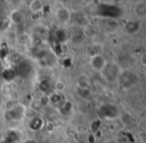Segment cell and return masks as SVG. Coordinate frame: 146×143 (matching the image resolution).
<instances>
[{
  "label": "cell",
  "mask_w": 146,
  "mask_h": 143,
  "mask_svg": "<svg viewBox=\"0 0 146 143\" xmlns=\"http://www.w3.org/2000/svg\"><path fill=\"white\" fill-rule=\"evenodd\" d=\"M90 64H91V67L95 71H101L102 72L103 69L105 68L107 62H106V60L104 59V57L102 56L101 54H97V55L92 56Z\"/></svg>",
  "instance_id": "2"
},
{
  "label": "cell",
  "mask_w": 146,
  "mask_h": 143,
  "mask_svg": "<svg viewBox=\"0 0 146 143\" xmlns=\"http://www.w3.org/2000/svg\"><path fill=\"white\" fill-rule=\"evenodd\" d=\"M43 3L41 1H38V0H35V1H31L30 2V5H29V8L30 10L32 11L33 13L37 14V13H40L41 11L43 10Z\"/></svg>",
  "instance_id": "4"
},
{
  "label": "cell",
  "mask_w": 146,
  "mask_h": 143,
  "mask_svg": "<svg viewBox=\"0 0 146 143\" xmlns=\"http://www.w3.org/2000/svg\"><path fill=\"white\" fill-rule=\"evenodd\" d=\"M10 20L13 21L14 23H19L22 21V15L18 10H14L10 14Z\"/></svg>",
  "instance_id": "8"
},
{
  "label": "cell",
  "mask_w": 146,
  "mask_h": 143,
  "mask_svg": "<svg viewBox=\"0 0 146 143\" xmlns=\"http://www.w3.org/2000/svg\"><path fill=\"white\" fill-rule=\"evenodd\" d=\"M126 30L128 33H134L137 30H139V23L136 21H130L126 24Z\"/></svg>",
  "instance_id": "6"
},
{
  "label": "cell",
  "mask_w": 146,
  "mask_h": 143,
  "mask_svg": "<svg viewBox=\"0 0 146 143\" xmlns=\"http://www.w3.org/2000/svg\"><path fill=\"white\" fill-rule=\"evenodd\" d=\"M77 85L81 90H87L90 87L89 79L86 75H81L79 78L77 79Z\"/></svg>",
  "instance_id": "3"
},
{
  "label": "cell",
  "mask_w": 146,
  "mask_h": 143,
  "mask_svg": "<svg viewBox=\"0 0 146 143\" xmlns=\"http://www.w3.org/2000/svg\"><path fill=\"white\" fill-rule=\"evenodd\" d=\"M54 87H55V90H56L57 92H62V91H64V89H65V83L63 82V81H57V82L55 83Z\"/></svg>",
  "instance_id": "9"
},
{
  "label": "cell",
  "mask_w": 146,
  "mask_h": 143,
  "mask_svg": "<svg viewBox=\"0 0 146 143\" xmlns=\"http://www.w3.org/2000/svg\"><path fill=\"white\" fill-rule=\"evenodd\" d=\"M5 107H6L7 110L11 111L12 109H14V103H13L12 100H8L6 102V105H5Z\"/></svg>",
  "instance_id": "10"
},
{
  "label": "cell",
  "mask_w": 146,
  "mask_h": 143,
  "mask_svg": "<svg viewBox=\"0 0 146 143\" xmlns=\"http://www.w3.org/2000/svg\"><path fill=\"white\" fill-rule=\"evenodd\" d=\"M55 18L59 23H62V24L68 23L71 19L70 10L66 7H59L55 11Z\"/></svg>",
  "instance_id": "1"
},
{
  "label": "cell",
  "mask_w": 146,
  "mask_h": 143,
  "mask_svg": "<svg viewBox=\"0 0 146 143\" xmlns=\"http://www.w3.org/2000/svg\"><path fill=\"white\" fill-rule=\"evenodd\" d=\"M134 12L138 17H144L146 15V5L144 3H138L134 7Z\"/></svg>",
  "instance_id": "5"
},
{
  "label": "cell",
  "mask_w": 146,
  "mask_h": 143,
  "mask_svg": "<svg viewBox=\"0 0 146 143\" xmlns=\"http://www.w3.org/2000/svg\"><path fill=\"white\" fill-rule=\"evenodd\" d=\"M76 24L78 25L79 27H81V28L85 29L87 28L88 26H89V22H88V19L86 18L85 16H79L77 19H76Z\"/></svg>",
  "instance_id": "7"
}]
</instances>
